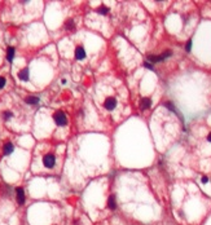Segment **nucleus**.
Returning <instances> with one entry per match:
<instances>
[{
  "mask_svg": "<svg viewBox=\"0 0 211 225\" xmlns=\"http://www.w3.org/2000/svg\"><path fill=\"white\" fill-rule=\"evenodd\" d=\"M53 119H54V122H56V124H57V126H65V124L67 123L66 114H65V112H62V111L54 112Z\"/></svg>",
  "mask_w": 211,
  "mask_h": 225,
  "instance_id": "f257e3e1",
  "label": "nucleus"
},
{
  "mask_svg": "<svg viewBox=\"0 0 211 225\" xmlns=\"http://www.w3.org/2000/svg\"><path fill=\"white\" fill-rule=\"evenodd\" d=\"M54 163H56V158H54L53 154H47V155H44V158H43V164H44L47 168L54 167Z\"/></svg>",
  "mask_w": 211,
  "mask_h": 225,
  "instance_id": "f03ea898",
  "label": "nucleus"
},
{
  "mask_svg": "<svg viewBox=\"0 0 211 225\" xmlns=\"http://www.w3.org/2000/svg\"><path fill=\"white\" fill-rule=\"evenodd\" d=\"M104 108L106 110H114L117 108V100L114 97H106L104 101Z\"/></svg>",
  "mask_w": 211,
  "mask_h": 225,
  "instance_id": "7ed1b4c3",
  "label": "nucleus"
},
{
  "mask_svg": "<svg viewBox=\"0 0 211 225\" xmlns=\"http://www.w3.org/2000/svg\"><path fill=\"white\" fill-rule=\"evenodd\" d=\"M16 195H17L18 204H23L25 203V191H23L22 188H17V189H16Z\"/></svg>",
  "mask_w": 211,
  "mask_h": 225,
  "instance_id": "20e7f679",
  "label": "nucleus"
},
{
  "mask_svg": "<svg viewBox=\"0 0 211 225\" xmlns=\"http://www.w3.org/2000/svg\"><path fill=\"white\" fill-rule=\"evenodd\" d=\"M13 149H14L13 144H12L10 141H8V142L4 144V146H3V153H4L5 155H9V154L13 153Z\"/></svg>",
  "mask_w": 211,
  "mask_h": 225,
  "instance_id": "39448f33",
  "label": "nucleus"
},
{
  "mask_svg": "<svg viewBox=\"0 0 211 225\" xmlns=\"http://www.w3.org/2000/svg\"><path fill=\"white\" fill-rule=\"evenodd\" d=\"M86 57V51H84V48L83 47H77V49H75V58L77 60H83Z\"/></svg>",
  "mask_w": 211,
  "mask_h": 225,
  "instance_id": "423d86ee",
  "label": "nucleus"
},
{
  "mask_svg": "<svg viewBox=\"0 0 211 225\" xmlns=\"http://www.w3.org/2000/svg\"><path fill=\"white\" fill-rule=\"evenodd\" d=\"M18 78H20L21 80H23V82H26V80H29V69L25 67L22 69V70L18 73Z\"/></svg>",
  "mask_w": 211,
  "mask_h": 225,
  "instance_id": "0eeeda50",
  "label": "nucleus"
},
{
  "mask_svg": "<svg viewBox=\"0 0 211 225\" xmlns=\"http://www.w3.org/2000/svg\"><path fill=\"white\" fill-rule=\"evenodd\" d=\"M150 105H152V100L149 97H144L140 101V108L141 109H148V108H150Z\"/></svg>",
  "mask_w": 211,
  "mask_h": 225,
  "instance_id": "6e6552de",
  "label": "nucleus"
},
{
  "mask_svg": "<svg viewBox=\"0 0 211 225\" xmlns=\"http://www.w3.org/2000/svg\"><path fill=\"white\" fill-rule=\"evenodd\" d=\"M25 101H26L29 105H36L39 102V97H35V96H29L25 98Z\"/></svg>",
  "mask_w": 211,
  "mask_h": 225,
  "instance_id": "1a4fd4ad",
  "label": "nucleus"
},
{
  "mask_svg": "<svg viewBox=\"0 0 211 225\" xmlns=\"http://www.w3.org/2000/svg\"><path fill=\"white\" fill-rule=\"evenodd\" d=\"M13 57H14V48L8 47L7 48V60L10 62V61H13Z\"/></svg>",
  "mask_w": 211,
  "mask_h": 225,
  "instance_id": "9d476101",
  "label": "nucleus"
},
{
  "mask_svg": "<svg viewBox=\"0 0 211 225\" xmlns=\"http://www.w3.org/2000/svg\"><path fill=\"white\" fill-rule=\"evenodd\" d=\"M108 206H109L110 210H115V208H117V203H115V197H114V195H110V197H109Z\"/></svg>",
  "mask_w": 211,
  "mask_h": 225,
  "instance_id": "9b49d317",
  "label": "nucleus"
},
{
  "mask_svg": "<svg viewBox=\"0 0 211 225\" xmlns=\"http://www.w3.org/2000/svg\"><path fill=\"white\" fill-rule=\"evenodd\" d=\"M13 116V112H12L10 110H5V111H3V118L5 120H8V119H10V118Z\"/></svg>",
  "mask_w": 211,
  "mask_h": 225,
  "instance_id": "f8f14e48",
  "label": "nucleus"
},
{
  "mask_svg": "<svg viewBox=\"0 0 211 225\" xmlns=\"http://www.w3.org/2000/svg\"><path fill=\"white\" fill-rule=\"evenodd\" d=\"M108 12H109V8L105 7V5H101V7L97 9V13H100V14H106Z\"/></svg>",
  "mask_w": 211,
  "mask_h": 225,
  "instance_id": "ddd939ff",
  "label": "nucleus"
},
{
  "mask_svg": "<svg viewBox=\"0 0 211 225\" xmlns=\"http://www.w3.org/2000/svg\"><path fill=\"white\" fill-rule=\"evenodd\" d=\"M65 27L67 30H74V21L73 20H67L66 23H65Z\"/></svg>",
  "mask_w": 211,
  "mask_h": 225,
  "instance_id": "4468645a",
  "label": "nucleus"
},
{
  "mask_svg": "<svg viewBox=\"0 0 211 225\" xmlns=\"http://www.w3.org/2000/svg\"><path fill=\"white\" fill-rule=\"evenodd\" d=\"M149 61H152V62H158V61H162L161 60V56H149Z\"/></svg>",
  "mask_w": 211,
  "mask_h": 225,
  "instance_id": "2eb2a0df",
  "label": "nucleus"
},
{
  "mask_svg": "<svg viewBox=\"0 0 211 225\" xmlns=\"http://www.w3.org/2000/svg\"><path fill=\"white\" fill-rule=\"evenodd\" d=\"M171 53H172L171 51H166L163 54H161V60H165V58H167V57H170Z\"/></svg>",
  "mask_w": 211,
  "mask_h": 225,
  "instance_id": "dca6fc26",
  "label": "nucleus"
},
{
  "mask_svg": "<svg viewBox=\"0 0 211 225\" xmlns=\"http://www.w3.org/2000/svg\"><path fill=\"white\" fill-rule=\"evenodd\" d=\"M4 85H5V79L3 77H0V89H2Z\"/></svg>",
  "mask_w": 211,
  "mask_h": 225,
  "instance_id": "f3484780",
  "label": "nucleus"
},
{
  "mask_svg": "<svg viewBox=\"0 0 211 225\" xmlns=\"http://www.w3.org/2000/svg\"><path fill=\"white\" fill-rule=\"evenodd\" d=\"M185 49H187V52H189L192 49V41H188L187 43V47H185Z\"/></svg>",
  "mask_w": 211,
  "mask_h": 225,
  "instance_id": "a211bd4d",
  "label": "nucleus"
},
{
  "mask_svg": "<svg viewBox=\"0 0 211 225\" xmlns=\"http://www.w3.org/2000/svg\"><path fill=\"white\" fill-rule=\"evenodd\" d=\"M207 181H209V179H207L206 176H203V177H202V183H203V184H206Z\"/></svg>",
  "mask_w": 211,
  "mask_h": 225,
  "instance_id": "6ab92c4d",
  "label": "nucleus"
},
{
  "mask_svg": "<svg viewBox=\"0 0 211 225\" xmlns=\"http://www.w3.org/2000/svg\"><path fill=\"white\" fill-rule=\"evenodd\" d=\"M145 67H148V69H153L152 64H148V62H145Z\"/></svg>",
  "mask_w": 211,
  "mask_h": 225,
  "instance_id": "aec40b11",
  "label": "nucleus"
},
{
  "mask_svg": "<svg viewBox=\"0 0 211 225\" xmlns=\"http://www.w3.org/2000/svg\"><path fill=\"white\" fill-rule=\"evenodd\" d=\"M207 141H209V142H211V132H210V133H209V136H207Z\"/></svg>",
  "mask_w": 211,
  "mask_h": 225,
  "instance_id": "412c9836",
  "label": "nucleus"
}]
</instances>
